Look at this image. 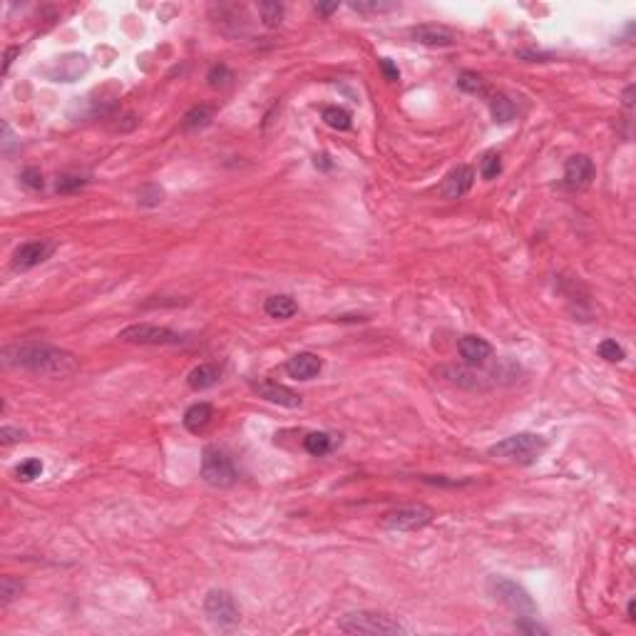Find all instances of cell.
<instances>
[{
  "instance_id": "6da1fadb",
  "label": "cell",
  "mask_w": 636,
  "mask_h": 636,
  "mask_svg": "<svg viewBox=\"0 0 636 636\" xmlns=\"http://www.w3.org/2000/svg\"><path fill=\"white\" fill-rule=\"evenodd\" d=\"M6 363L20 365L25 370H33L45 378H70L77 373L80 360L75 353L62 349H55L48 343H22L6 351Z\"/></svg>"
},
{
  "instance_id": "7a4b0ae2",
  "label": "cell",
  "mask_w": 636,
  "mask_h": 636,
  "mask_svg": "<svg viewBox=\"0 0 636 636\" xmlns=\"http://www.w3.org/2000/svg\"><path fill=\"white\" fill-rule=\"evenodd\" d=\"M547 450V440L542 435H534V433H517L512 438H505L497 445L489 447V455L492 457H502V460H512V462H529L537 460L542 452Z\"/></svg>"
},
{
  "instance_id": "3957f363",
  "label": "cell",
  "mask_w": 636,
  "mask_h": 636,
  "mask_svg": "<svg viewBox=\"0 0 636 636\" xmlns=\"http://www.w3.org/2000/svg\"><path fill=\"white\" fill-rule=\"evenodd\" d=\"M487 589L489 594L502 602L512 614H517L520 619H529V616L537 614V604L529 597V592L525 587H520L517 582L507 579V576H489L487 579Z\"/></svg>"
},
{
  "instance_id": "277c9868",
  "label": "cell",
  "mask_w": 636,
  "mask_h": 636,
  "mask_svg": "<svg viewBox=\"0 0 636 636\" xmlns=\"http://www.w3.org/2000/svg\"><path fill=\"white\" fill-rule=\"evenodd\" d=\"M338 629L346 634H408L398 619L378 611H351L338 621Z\"/></svg>"
},
{
  "instance_id": "5b68a950",
  "label": "cell",
  "mask_w": 636,
  "mask_h": 636,
  "mask_svg": "<svg viewBox=\"0 0 636 636\" xmlns=\"http://www.w3.org/2000/svg\"><path fill=\"white\" fill-rule=\"evenodd\" d=\"M435 520V510L428 505H405L381 517V527L388 532H418Z\"/></svg>"
},
{
  "instance_id": "8992f818",
  "label": "cell",
  "mask_w": 636,
  "mask_h": 636,
  "mask_svg": "<svg viewBox=\"0 0 636 636\" xmlns=\"http://www.w3.org/2000/svg\"><path fill=\"white\" fill-rule=\"evenodd\" d=\"M117 338L125 343H137V346H180L184 343V333L172 331L167 326H154V323H132L122 328Z\"/></svg>"
},
{
  "instance_id": "52a82bcc",
  "label": "cell",
  "mask_w": 636,
  "mask_h": 636,
  "mask_svg": "<svg viewBox=\"0 0 636 636\" xmlns=\"http://www.w3.org/2000/svg\"><path fill=\"white\" fill-rule=\"evenodd\" d=\"M201 478L212 487H229V485L236 482L234 462L219 447H204V452H201Z\"/></svg>"
},
{
  "instance_id": "ba28073f",
  "label": "cell",
  "mask_w": 636,
  "mask_h": 636,
  "mask_svg": "<svg viewBox=\"0 0 636 636\" xmlns=\"http://www.w3.org/2000/svg\"><path fill=\"white\" fill-rule=\"evenodd\" d=\"M204 614L219 629H234L241 621L239 607H236L234 597L229 592H224V589H212L207 594V599H204Z\"/></svg>"
},
{
  "instance_id": "9c48e42d",
  "label": "cell",
  "mask_w": 636,
  "mask_h": 636,
  "mask_svg": "<svg viewBox=\"0 0 636 636\" xmlns=\"http://www.w3.org/2000/svg\"><path fill=\"white\" fill-rule=\"evenodd\" d=\"M57 244L53 239H33V241H25L15 249L13 254V269L18 271H27V269H35L40 266L43 262H48L50 256L55 254Z\"/></svg>"
},
{
  "instance_id": "30bf717a",
  "label": "cell",
  "mask_w": 636,
  "mask_h": 636,
  "mask_svg": "<svg viewBox=\"0 0 636 636\" xmlns=\"http://www.w3.org/2000/svg\"><path fill=\"white\" fill-rule=\"evenodd\" d=\"M597 177V167L587 154H574V157L567 159L564 164V187L571 191H582Z\"/></svg>"
},
{
  "instance_id": "8fae6325",
  "label": "cell",
  "mask_w": 636,
  "mask_h": 636,
  "mask_svg": "<svg viewBox=\"0 0 636 636\" xmlns=\"http://www.w3.org/2000/svg\"><path fill=\"white\" fill-rule=\"evenodd\" d=\"M90 67L88 57L85 55H65V57H57L53 67H48V77L53 82H75L80 80V75H85Z\"/></svg>"
},
{
  "instance_id": "7c38bea8",
  "label": "cell",
  "mask_w": 636,
  "mask_h": 636,
  "mask_svg": "<svg viewBox=\"0 0 636 636\" xmlns=\"http://www.w3.org/2000/svg\"><path fill=\"white\" fill-rule=\"evenodd\" d=\"M457 353H460V358L465 360L470 368H480V365H485L489 358H492V346H489V341H485L482 336L468 333V336H462L460 341H457Z\"/></svg>"
},
{
  "instance_id": "4fadbf2b",
  "label": "cell",
  "mask_w": 636,
  "mask_h": 636,
  "mask_svg": "<svg viewBox=\"0 0 636 636\" xmlns=\"http://www.w3.org/2000/svg\"><path fill=\"white\" fill-rule=\"evenodd\" d=\"M410 38L420 45H428V48H450L455 43V33H452L450 27L435 25V22L410 27Z\"/></svg>"
},
{
  "instance_id": "5bb4252c",
  "label": "cell",
  "mask_w": 636,
  "mask_h": 636,
  "mask_svg": "<svg viewBox=\"0 0 636 636\" xmlns=\"http://www.w3.org/2000/svg\"><path fill=\"white\" fill-rule=\"evenodd\" d=\"M254 391L259 398L264 400L273 402V405H281V408H299L301 405V395L291 388L281 386V383H273V381H262V383H254Z\"/></svg>"
},
{
  "instance_id": "9a60e30c",
  "label": "cell",
  "mask_w": 636,
  "mask_h": 636,
  "mask_svg": "<svg viewBox=\"0 0 636 636\" xmlns=\"http://www.w3.org/2000/svg\"><path fill=\"white\" fill-rule=\"evenodd\" d=\"M473 184H475V169L468 167V164H460V167L452 169L450 175L445 177L440 191L445 199H462V196L473 189Z\"/></svg>"
},
{
  "instance_id": "2e32d148",
  "label": "cell",
  "mask_w": 636,
  "mask_h": 636,
  "mask_svg": "<svg viewBox=\"0 0 636 636\" xmlns=\"http://www.w3.org/2000/svg\"><path fill=\"white\" fill-rule=\"evenodd\" d=\"M321 368H323V360L316 353H309V351L291 356L286 360V373L294 381H311V378H316V375L321 373Z\"/></svg>"
},
{
  "instance_id": "e0dca14e",
  "label": "cell",
  "mask_w": 636,
  "mask_h": 636,
  "mask_svg": "<svg viewBox=\"0 0 636 636\" xmlns=\"http://www.w3.org/2000/svg\"><path fill=\"white\" fill-rule=\"evenodd\" d=\"M212 418H214V408L209 402H194L184 413V428L189 433H194V435H199V433H204L209 428Z\"/></svg>"
},
{
  "instance_id": "ac0fdd59",
  "label": "cell",
  "mask_w": 636,
  "mask_h": 636,
  "mask_svg": "<svg viewBox=\"0 0 636 636\" xmlns=\"http://www.w3.org/2000/svg\"><path fill=\"white\" fill-rule=\"evenodd\" d=\"M264 311H266L269 318H276V321H286L291 316H296L299 311V304L294 301V296L288 294H276V296H269L264 301Z\"/></svg>"
},
{
  "instance_id": "d6986e66",
  "label": "cell",
  "mask_w": 636,
  "mask_h": 636,
  "mask_svg": "<svg viewBox=\"0 0 636 636\" xmlns=\"http://www.w3.org/2000/svg\"><path fill=\"white\" fill-rule=\"evenodd\" d=\"M214 114H217V109H214L212 104H194V107H191L189 112L184 114V120H182V127H184V132L204 130V127L212 125Z\"/></svg>"
},
{
  "instance_id": "ffe728a7",
  "label": "cell",
  "mask_w": 636,
  "mask_h": 636,
  "mask_svg": "<svg viewBox=\"0 0 636 636\" xmlns=\"http://www.w3.org/2000/svg\"><path fill=\"white\" fill-rule=\"evenodd\" d=\"M219 368L212 363H201L196 365L194 370H191L189 375H187V386L191 388V391H207V388H212L214 383L219 381Z\"/></svg>"
},
{
  "instance_id": "44dd1931",
  "label": "cell",
  "mask_w": 636,
  "mask_h": 636,
  "mask_svg": "<svg viewBox=\"0 0 636 636\" xmlns=\"http://www.w3.org/2000/svg\"><path fill=\"white\" fill-rule=\"evenodd\" d=\"M489 112H492V120L505 125V122L515 120L517 107L510 97H505V95H492V97H489Z\"/></svg>"
},
{
  "instance_id": "7402d4cb",
  "label": "cell",
  "mask_w": 636,
  "mask_h": 636,
  "mask_svg": "<svg viewBox=\"0 0 636 636\" xmlns=\"http://www.w3.org/2000/svg\"><path fill=\"white\" fill-rule=\"evenodd\" d=\"M323 122H326L331 130L346 132V130H351V125H353V117H351L349 109L338 107V104H331V107L323 109Z\"/></svg>"
},
{
  "instance_id": "603a6c76",
  "label": "cell",
  "mask_w": 636,
  "mask_h": 636,
  "mask_svg": "<svg viewBox=\"0 0 636 636\" xmlns=\"http://www.w3.org/2000/svg\"><path fill=\"white\" fill-rule=\"evenodd\" d=\"M304 447H306L309 455L323 457L326 452H331L333 435H328V433H309V435L304 438Z\"/></svg>"
},
{
  "instance_id": "cb8c5ba5",
  "label": "cell",
  "mask_w": 636,
  "mask_h": 636,
  "mask_svg": "<svg viewBox=\"0 0 636 636\" xmlns=\"http://www.w3.org/2000/svg\"><path fill=\"white\" fill-rule=\"evenodd\" d=\"M457 88L468 95H480V97L487 95V82H485V77L478 75V72H470V70H465L460 77H457Z\"/></svg>"
},
{
  "instance_id": "d4e9b609",
  "label": "cell",
  "mask_w": 636,
  "mask_h": 636,
  "mask_svg": "<svg viewBox=\"0 0 636 636\" xmlns=\"http://www.w3.org/2000/svg\"><path fill=\"white\" fill-rule=\"evenodd\" d=\"M502 175V159L497 152H487L482 159H480V177L485 182H492Z\"/></svg>"
},
{
  "instance_id": "484cf974",
  "label": "cell",
  "mask_w": 636,
  "mask_h": 636,
  "mask_svg": "<svg viewBox=\"0 0 636 636\" xmlns=\"http://www.w3.org/2000/svg\"><path fill=\"white\" fill-rule=\"evenodd\" d=\"M259 15L266 27H278L283 20V6L281 3H259Z\"/></svg>"
},
{
  "instance_id": "4316f807",
  "label": "cell",
  "mask_w": 636,
  "mask_h": 636,
  "mask_svg": "<svg viewBox=\"0 0 636 636\" xmlns=\"http://www.w3.org/2000/svg\"><path fill=\"white\" fill-rule=\"evenodd\" d=\"M40 475H43V462L38 457H27L15 468V478L22 480V482H30V480L40 478Z\"/></svg>"
},
{
  "instance_id": "83f0119b",
  "label": "cell",
  "mask_w": 636,
  "mask_h": 636,
  "mask_svg": "<svg viewBox=\"0 0 636 636\" xmlns=\"http://www.w3.org/2000/svg\"><path fill=\"white\" fill-rule=\"evenodd\" d=\"M597 353H599V358L609 360V363H621V360L626 358L624 349H621V346L614 341V338H607V341H602V343H599Z\"/></svg>"
},
{
  "instance_id": "f1b7e54d",
  "label": "cell",
  "mask_w": 636,
  "mask_h": 636,
  "mask_svg": "<svg viewBox=\"0 0 636 636\" xmlns=\"http://www.w3.org/2000/svg\"><path fill=\"white\" fill-rule=\"evenodd\" d=\"M351 8L358 13H391L398 8V3H388V0H365V3H351Z\"/></svg>"
},
{
  "instance_id": "f546056e",
  "label": "cell",
  "mask_w": 636,
  "mask_h": 636,
  "mask_svg": "<svg viewBox=\"0 0 636 636\" xmlns=\"http://www.w3.org/2000/svg\"><path fill=\"white\" fill-rule=\"evenodd\" d=\"M207 80H209V85H212V88H226L229 82L234 80V75H231V70H229L224 62H219V65H214L212 70H209Z\"/></svg>"
},
{
  "instance_id": "4dcf8cb0",
  "label": "cell",
  "mask_w": 636,
  "mask_h": 636,
  "mask_svg": "<svg viewBox=\"0 0 636 636\" xmlns=\"http://www.w3.org/2000/svg\"><path fill=\"white\" fill-rule=\"evenodd\" d=\"M22 584L20 579H13V576H3L0 579V597H3V607H8V604L13 602V599L20 594Z\"/></svg>"
},
{
  "instance_id": "1f68e13d",
  "label": "cell",
  "mask_w": 636,
  "mask_h": 636,
  "mask_svg": "<svg viewBox=\"0 0 636 636\" xmlns=\"http://www.w3.org/2000/svg\"><path fill=\"white\" fill-rule=\"evenodd\" d=\"M162 196H164L162 187H157V184H144V187L140 189V204H142V207H157L159 201H162Z\"/></svg>"
},
{
  "instance_id": "d6a6232c",
  "label": "cell",
  "mask_w": 636,
  "mask_h": 636,
  "mask_svg": "<svg viewBox=\"0 0 636 636\" xmlns=\"http://www.w3.org/2000/svg\"><path fill=\"white\" fill-rule=\"evenodd\" d=\"M85 184H88V180H85V177H80V175H62V177H57V191H60V194H70V191L82 189Z\"/></svg>"
},
{
  "instance_id": "836d02e7",
  "label": "cell",
  "mask_w": 636,
  "mask_h": 636,
  "mask_svg": "<svg viewBox=\"0 0 636 636\" xmlns=\"http://www.w3.org/2000/svg\"><path fill=\"white\" fill-rule=\"evenodd\" d=\"M20 182H22V187H27V189H33V191H40V189L45 187L43 172H40L38 167H27V169H22Z\"/></svg>"
},
{
  "instance_id": "e575fe53",
  "label": "cell",
  "mask_w": 636,
  "mask_h": 636,
  "mask_svg": "<svg viewBox=\"0 0 636 636\" xmlns=\"http://www.w3.org/2000/svg\"><path fill=\"white\" fill-rule=\"evenodd\" d=\"M20 440H25V430L8 428V425L0 430V442H3V445H11V442H20Z\"/></svg>"
},
{
  "instance_id": "d590c367",
  "label": "cell",
  "mask_w": 636,
  "mask_h": 636,
  "mask_svg": "<svg viewBox=\"0 0 636 636\" xmlns=\"http://www.w3.org/2000/svg\"><path fill=\"white\" fill-rule=\"evenodd\" d=\"M378 65H381V70H383V75H386V80H391V82H398V80H400V72H398V67L393 65V62L388 60V57H383V60L378 62Z\"/></svg>"
},
{
  "instance_id": "8d00e7d4",
  "label": "cell",
  "mask_w": 636,
  "mask_h": 636,
  "mask_svg": "<svg viewBox=\"0 0 636 636\" xmlns=\"http://www.w3.org/2000/svg\"><path fill=\"white\" fill-rule=\"evenodd\" d=\"M532 619H534V616H529V624H525V621L520 619V621H517V629H520V631H527V634H547V629H542L539 624H534Z\"/></svg>"
},
{
  "instance_id": "74e56055",
  "label": "cell",
  "mask_w": 636,
  "mask_h": 636,
  "mask_svg": "<svg viewBox=\"0 0 636 636\" xmlns=\"http://www.w3.org/2000/svg\"><path fill=\"white\" fill-rule=\"evenodd\" d=\"M15 55H20V48H8L6 50V62H3V75H8V70H11L13 60H15Z\"/></svg>"
},
{
  "instance_id": "f35d334b",
  "label": "cell",
  "mask_w": 636,
  "mask_h": 636,
  "mask_svg": "<svg viewBox=\"0 0 636 636\" xmlns=\"http://www.w3.org/2000/svg\"><path fill=\"white\" fill-rule=\"evenodd\" d=\"M338 11V3H331V6H326V3H316V13H321V15H331V13Z\"/></svg>"
},
{
  "instance_id": "ab89813d",
  "label": "cell",
  "mask_w": 636,
  "mask_h": 636,
  "mask_svg": "<svg viewBox=\"0 0 636 636\" xmlns=\"http://www.w3.org/2000/svg\"><path fill=\"white\" fill-rule=\"evenodd\" d=\"M634 614H636V599H629V604H626V616H629V619L634 621V619H636Z\"/></svg>"
},
{
  "instance_id": "60d3db41",
  "label": "cell",
  "mask_w": 636,
  "mask_h": 636,
  "mask_svg": "<svg viewBox=\"0 0 636 636\" xmlns=\"http://www.w3.org/2000/svg\"><path fill=\"white\" fill-rule=\"evenodd\" d=\"M631 95H634V85H629V88H626V93H624V104H626V107H631Z\"/></svg>"
}]
</instances>
